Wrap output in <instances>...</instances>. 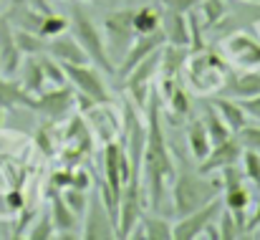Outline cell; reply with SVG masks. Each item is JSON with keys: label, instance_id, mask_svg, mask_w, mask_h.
Segmentation results:
<instances>
[{"label": "cell", "instance_id": "6da1fadb", "mask_svg": "<svg viewBox=\"0 0 260 240\" xmlns=\"http://www.w3.org/2000/svg\"><path fill=\"white\" fill-rule=\"evenodd\" d=\"M142 174H144V190L149 197V207L159 210L165 187L170 179H174V162L170 147H167V139H165V132H162L157 94H152L149 111H147V144L142 155Z\"/></svg>", "mask_w": 260, "mask_h": 240}, {"label": "cell", "instance_id": "7a4b0ae2", "mask_svg": "<svg viewBox=\"0 0 260 240\" xmlns=\"http://www.w3.org/2000/svg\"><path fill=\"white\" fill-rule=\"evenodd\" d=\"M217 190H222L220 179H207V174H200L184 167L172 179V213L177 218L194 213L197 207L212 202L220 195Z\"/></svg>", "mask_w": 260, "mask_h": 240}, {"label": "cell", "instance_id": "3957f363", "mask_svg": "<svg viewBox=\"0 0 260 240\" xmlns=\"http://www.w3.org/2000/svg\"><path fill=\"white\" fill-rule=\"evenodd\" d=\"M69 28L74 31V38L79 41V46L86 51L88 61H91L96 69H101L104 74L114 76V74H116V64H114V58L109 56V48H106V43H104L101 31L96 28V23L88 18V13L84 8H79V5L71 8Z\"/></svg>", "mask_w": 260, "mask_h": 240}, {"label": "cell", "instance_id": "277c9868", "mask_svg": "<svg viewBox=\"0 0 260 240\" xmlns=\"http://www.w3.org/2000/svg\"><path fill=\"white\" fill-rule=\"evenodd\" d=\"M187 69V79L189 86L197 94H210V91H220L222 83L228 79V66L215 56V53H202L197 51V56H192V61L184 66Z\"/></svg>", "mask_w": 260, "mask_h": 240}, {"label": "cell", "instance_id": "5b68a950", "mask_svg": "<svg viewBox=\"0 0 260 240\" xmlns=\"http://www.w3.org/2000/svg\"><path fill=\"white\" fill-rule=\"evenodd\" d=\"M61 66H63V71H66V81L76 88V94L86 96V99L101 104V106L114 104V99H111L106 83H104L99 69H96L93 64H61Z\"/></svg>", "mask_w": 260, "mask_h": 240}, {"label": "cell", "instance_id": "8992f818", "mask_svg": "<svg viewBox=\"0 0 260 240\" xmlns=\"http://www.w3.org/2000/svg\"><path fill=\"white\" fill-rule=\"evenodd\" d=\"M134 8H119L104 18V43L109 48V56L121 58L124 51L134 43Z\"/></svg>", "mask_w": 260, "mask_h": 240}, {"label": "cell", "instance_id": "52a82bcc", "mask_svg": "<svg viewBox=\"0 0 260 240\" xmlns=\"http://www.w3.org/2000/svg\"><path fill=\"white\" fill-rule=\"evenodd\" d=\"M142 195H144L142 172H132V177L124 182L121 197H119L116 238H129V233H132V230L137 228V223L142 220Z\"/></svg>", "mask_w": 260, "mask_h": 240}, {"label": "cell", "instance_id": "ba28073f", "mask_svg": "<svg viewBox=\"0 0 260 240\" xmlns=\"http://www.w3.org/2000/svg\"><path fill=\"white\" fill-rule=\"evenodd\" d=\"M220 213H222V200H220V197H215L212 202H207V205L197 207L194 213L182 215V218L172 225L174 240H194V238H200V235H205V230L217 220V215H220Z\"/></svg>", "mask_w": 260, "mask_h": 240}, {"label": "cell", "instance_id": "9c48e42d", "mask_svg": "<svg viewBox=\"0 0 260 240\" xmlns=\"http://www.w3.org/2000/svg\"><path fill=\"white\" fill-rule=\"evenodd\" d=\"M167 43V36H165V31H162V25L154 31V33H144V36H137L134 38V43L124 51V56L119 58V66H116V79H126L129 76V71L139 64V61H144L149 53H154V51H159L162 46Z\"/></svg>", "mask_w": 260, "mask_h": 240}, {"label": "cell", "instance_id": "30bf717a", "mask_svg": "<svg viewBox=\"0 0 260 240\" xmlns=\"http://www.w3.org/2000/svg\"><path fill=\"white\" fill-rule=\"evenodd\" d=\"M74 104H76V88H71L69 83H61L56 88H43L41 94H36L30 109L48 119H61L74 109Z\"/></svg>", "mask_w": 260, "mask_h": 240}, {"label": "cell", "instance_id": "8fae6325", "mask_svg": "<svg viewBox=\"0 0 260 240\" xmlns=\"http://www.w3.org/2000/svg\"><path fill=\"white\" fill-rule=\"evenodd\" d=\"M162 51V48H159ZM159 51H154V53H149L144 61H139L132 71H129V76H126V91L132 94V99L139 104V106H144L147 101H149V83L152 79L159 74Z\"/></svg>", "mask_w": 260, "mask_h": 240}, {"label": "cell", "instance_id": "7c38bea8", "mask_svg": "<svg viewBox=\"0 0 260 240\" xmlns=\"http://www.w3.org/2000/svg\"><path fill=\"white\" fill-rule=\"evenodd\" d=\"M81 238L86 240H111L116 238V223L106 213L101 197H88V207L84 213V233Z\"/></svg>", "mask_w": 260, "mask_h": 240}, {"label": "cell", "instance_id": "4fadbf2b", "mask_svg": "<svg viewBox=\"0 0 260 240\" xmlns=\"http://www.w3.org/2000/svg\"><path fill=\"white\" fill-rule=\"evenodd\" d=\"M228 58L240 69H258L260 71V41L250 33H233L225 41Z\"/></svg>", "mask_w": 260, "mask_h": 240}, {"label": "cell", "instance_id": "5bb4252c", "mask_svg": "<svg viewBox=\"0 0 260 240\" xmlns=\"http://www.w3.org/2000/svg\"><path fill=\"white\" fill-rule=\"evenodd\" d=\"M240 157H243V144H240L238 137H235V139L230 137V139H225V142H220V144H212L210 155L202 162H197V172L210 177V174L220 172V169L228 167V164H238Z\"/></svg>", "mask_w": 260, "mask_h": 240}, {"label": "cell", "instance_id": "9a60e30c", "mask_svg": "<svg viewBox=\"0 0 260 240\" xmlns=\"http://www.w3.org/2000/svg\"><path fill=\"white\" fill-rule=\"evenodd\" d=\"M20 48L15 43V28L8 15H0V74L13 76L20 69Z\"/></svg>", "mask_w": 260, "mask_h": 240}, {"label": "cell", "instance_id": "2e32d148", "mask_svg": "<svg viewBox=\"0 0 260 240\" xmlns=\"http://www.w3.org/2000/svg\"><path fill=\"white\" fill-rule=\"evenodd\" d=\"M56 61L61 64H91L86 56V51L79 46V41L74 36H56V38H48V51Z\"/></svg>", "mask_w": 260, "mask_h": 240}, {"label": "cell", "instance_id": "e0dca14e", "mask_svg": "<svg viewBox=\"0 0 260 240\" xmlns=\"http://www.w3.org/2000/svg\"><path fill=\"white\" fill-rule=\"evenodd\" d=\"M225 96L230 99H248V96H255L260 94V71L258 69H248L245 74L235 76V74H228V79L220 88Z\"/></svg>", "mask_w": 260, "mask_h": 240}, {"label": "cell", "instance_id": "ac0fdd59", "mask_svg": "<svg viewBox=\"0 0 260 240\" xmlns=\"http://www.w3.org/2000/svg\"><path fill=\"white\" fill-rule=\"evenodd\" d=\"M159 25H162L165 36H167V43H172V46H187V48H189V23H187V13L165 8Z\"/></svg>", "mask_w": 260, "mask_h": 240}, {"label": "cell", "instance_id": "d6986e66", "mask_svg": "<svg viewBox=\"0 0 260 240\" xmlns=\"http://www.w3.org/2000/svg\"><path fill=\"white\" fill-rule=\"evenodd\" d=\"M18 106L30 109L33 106V94L25 91L23 83L13 81L10 76H0V109L8 111V109H18Z\"/></svg>", "mask_w": 260, "mask_h": 240}, {"label": "cell", "instance_id": "ffe728a7", "mask_svg": "<svg viewBox=\"0 0 260 240\" xmlns=\"http://www.w3.org/2000/svg\"><path fill=\"white\" fill-rule=\"evenodd\" d=\"M187 46H172L165 43L159 51V76L162 79H177L179 69H184L187 64Z\"/></svg>", "mask_w": 260, "mask_h": 240}, {"label": "cell", "instance_id": "44dd1931", "mask_svg": "<svg viewBox=\"0 0 260 240\" xmlns=\"http://www.w3.org/2000/svg\"><path fill=\"white\" fill-rule=\"evenodd\" d=\"M51 220H53V228H56V238L58 235H63L66 230H74L76 228V220H79V215L63 202V197H61V192L56 190V192H51Z\"/></svg>", "mask_w": 260, "mask_h": 240}, {"label": "cell", "instance_id": "7402d4cb", "mask_svg": "<svg viewBox=\"0 0 260 240\" xmlns=\"http://www.w3.org/2000/svg\"><path fill=\"white\" fill-rule=\"evenodd\" d=\"M187 147H189V155L194 162H202L210 149H212V139L207 134V127L202 124V119H194L189 122V129H187Z\"/></svg>", "mask_w": 260, "mask_h": 240}, {"label": "cell", "instance_id": "603a6c76", "mask_svg": "<svg viewBox=\"0 0 260 240\" xmlns=\"http://www.w3.org/2000/svg\"><path fill=\"white\" fill-rule=\"evenodd\" d=\"M212 106L217 109V114L225 119V124L230 127V132H240L245 124H248V114L243 111V106L238 104V99H230V96H220L212 101Z\"/></svg>", "mask_w": 260, "mask_h": 240}, {"label": "cell", "instance_id": "cb8c5ba5", "mask_svg": "<svg viewBox=\"0 0 260 240\" xmlns=\"http://www.w3.org/2000/svg\"><path fill=\"white\" fill-rule=\"evenodd\" d=\"M23 69V88L25 91H30L33 96L36 94H41L43 88H46V74H43V66H41V58L38 56H25V64L20 66Z\"/></svg>", "mask_w": 260, "mask_h": 240}, {"label": "cell", "instance_id": "d4e9b609", "mask_svg": "<svg viewBox=\"0 0 260 240\" xmlns=\"http://www.w3.org/2000/svg\"><path fill=\"white\" fill-rule=\"evenodd\" d=\"M15 43L23 56H41L48 51V38H43L36 31H25V28H15Z\"/></svg>", "mask_w": 260, "mask_h": 240}, {"label": "cell", "instance_id": "484cf974", "mask_svg": "<svg viewBox=\"0 0 260 240\" xmlns=\"http://www.w3.org/2000/svg\"><path fill=\"white\" fill-rule=\"evenodd\" d=\"M162 23V10L154 8V5H142V8H134V31L137 36H144V33H154Z\"/></svg>", "mask_w": 260, "mask_h": 240}, {"label": "cell", "instance_id": "4316f807", "mask_svg": "<svg viewBox=\"0 0 260 240\" xmlns=\"http://www.w3.org/2000/svg\"><path fill=\"white\" fill-rule=\"evenodd\" d=\"M139 230H142V238L174 240L172 225H170L165 218H157V215H142V220H139Z\"/></svg>", "mask_w": 260, "mask_h": 240}, {"label": "cell", "instance_id": "83f0119b", "mask_svg": "<svg viewBox=\"0 0 260 240\" xmlns=\"http://www.w3.org/2000/svg\"><path fill=\"white\" fill-rule=\"evenodd\" d=\"M202 124L207 127V134H210V139H212V144H220V142H225V139H230V127L225 124V119L217 114V109L212 106V104H207V109H205V119H202Z\"/></svg>", "mask_w": 260, "mask_h": 240}, {"label": "cell", "instance_id": "f1b7e54d", "mask_svg": "<svg viewBox=\"0 0 260 240\" xmlns=\"http://www.w3.org/2000/svg\"><path fill=\"white\" fill-rule=\"evenodd\" d=\"M66 31H69V18L56 15L53 10H51V13H46V15L41 18L38 33H41L43 38H56V36H61V33H66Z\"/></svg>", "mask_w": 260, "mask_h": 240}, {"label": "cell", "instance_id": "f546056e", "mask_svg": "<svg viewBox=\"0 0 260 240\" xmlns=\"http://www.w3.org/2000/svg\"><path fill=\"white\" fill-rule=\"evenodd\" d=\"M222 205L233 213H248V205H250V192L240 185V187H233V190H225V197H222Z\"/></svg>", "mask_w": 260, "mask_h": 240}, {"label": "cell", "instance_id": "4dcf8cb0", "mask_svg": "<svg viewBox=\"0 0 260 240\" xmlns=\"http://www.w3.org/2000/svg\"><path fill=\"white\" fill-rule=\"evenodd\" d=\"M38 58H41V66H43V74H46V81H48V83H53V86L66 83V71H63L61 61H56L51 53H41Z\"/></svg>", "mask_w": 260, "mask_h": 240}, {"label": "cell", "instance_id": "1f68e13d", "mask_svg": "<svg viewBox=\"0 0 260 240\" xmlns=\"http://www.w3.org/2000/svg\"><path fill=\"white\" fill-rule=\"evenodd\" d=\"M61 197H63V202H66L79 218L86 213V207H88V192L86 190H79V187H63Z\"/></svg>", "mask_w": 260, "mask_h": 240}, {"label": "cell", "instance_id": "d6a6232c", "mask_svg": "<svg viewBox=\"0 0 260 240\" xmlns=\"http://www.w3.org/2000/svg\"><path fill=\"white\" fill-rule=\"evenodd\" d=\"M167 101H170V109L174 111V116H177V119H184V116L189 114V96H187V91H184L179 83H174L172 86V91H170Z\"/></svg>", "mask_w": 260, "mask_h": 240}, {"label": "cell", "instance_id": "836d02e7", "mask_svg": "<svg viewBox=\"0 0 260 240\" xmlns=\"http://www.w3.org/2000/svg\"><path fill=\"white\" fill-rule=\"evenodd\" d=\"M30 240H51L56 238V228H53V220H51V213H43L38 218V223L30 225V233H28Z\"/></svg>", "mask_w": 260, "mask_h": 240}, {"label": "cell", "instance_id": "e575fe53", "mask_svg": "<svg viewBox=\"0 0 260 240\" xmlns=\"http://www.w3.org/2000/svg\"><path fill=\"white\" fill-rule=\"evenodd\" d=\"M240 160H243V174L260 187V152H255V149H243V157Z\"/></svg>", "mask_w": 260, "mask_h": 240}, {"label": "cell", "instance_id": "d590c367", "mask_svg": "<svg viewBox=\"0 0 260 240\" xmlns=\"http://www.w3.org/2000/svg\"><path fill=\"white\" fill-rule=\"evenodd\" d=\"M217 179H220V187L222 190H233V187H240L243 185V172H238V164H228V167L220 169Z\"/></svg>", "mask_w": 260, "mask_h": 240}, {"label": "cell", "instance_id": "8d00e7d4", "mask_svg": "<svg viewBox=\"0 0 260 240\" xmlns=\"http://www.w3.org/2000/svg\"><path fill=\"white\" fill-rule=\"evenodd\" d=\"M202 13H205V23L207 25H215L217 20H222L225 15V3L222 0H202Z\"/></svg>", "mask_w": 260, "mask_h": 240}, {"label": "cell", "instance_id": "74e56055", "mask_svg": "<svg viewBox=\"0 0 260 240\" xmlns=\"http://www.w3.org/2000/svg\"><path fill=\"white\" fill-rule=\"evenodd\" d=\"M238 139H240L243 149H255V152H260V127L245 124V127L238 132Z\"/></svg>", "mask_w": 260, "mask_h": 240}, {"label": "cell", "instance_id": "f35d334b", "mask_svg": "<svg viewBox=\"0 0 260 240\" xmlns=\"http://www.w3.org/2000/svg\"><path fill=\"white\" fill-rule=\"evenodd\" d=\"M238 104L243 106V111H245L248 116H253V119H258L260 122V94L248 96V99H238Z\"/></svg>", "mask_w": 260, "mask_h": 240}, {"label": "cell", "instance_id": "ab89813d", "mask_svg": "<svg viewBox=\"0 0 260 240\" xmlns=\"http://www.w3.org/2000/svg\"><path fill=\"white\" fill-rule=\"evenodd\" d=\"M5 210H10V213H20L23 210V192L20 190H10L5 195Z\"/></svg>", "mask_w": 260, "mask_h": 240}, {"label": "cell", "instance_id": "60d3db41", "mask_svg": "<svg viewBox=\"0 0 260 240\" xmlns=\"http://www.w3.org/2000/svg\"><path fill=\"white\" fill-rule=\"evenodd\" d=\"M69 187H79V190H88L91 187V174L86 169H74V177H71V185Z\"/></svg>", "mask_w": 260, "mask_h": 240}, {"label": "cell", "instance_id": "b9f144b4", "mask_svg": "<svg viewBox=\"0 0 260 240\" xmlns=\"http://www.w3.org/2000/svg\"><path fill=\"white\" fill-rule=\"evenodd\" d=\"M197 3H202V0H162V5L165 8H172V10H182V13H189Z\"/></svg>", "mask_w": 260, "mask_h": 240}, {"label": "cell", "instance_id": "7bdbcfd3", "mask_svg": "<svg viewBox=\"0 0 260 240\" xmlns=\"http://www.w3.org/2000/svg\"><path fill=\"white\" fill-rule=\"evenodd\" d=\"M71 177H74V169H63V172L53 174V185H56V190L69 187V185H71Z\"/></svg>", "mask_w": 260, "mask_h": 240}, {"label": "cell", "instance_id": "ee69618b", "mask_svg": "<svg viewBox=\"0 0 260 240\" xmlns=\"http://www.w3.org/2000/svg\"><path fill=\"white\" fill-rule=\"evenodd\" d=\"M255 228H260V202H258V207H255V213L248 218V223H245V233H253Z\"/></svg>", "mask_w": 260, "mask_h": 240}, {"label": "cell", "instance_id": "f6af8a7d", "mask_svg": "<svg viewBox=\"0 0 260 240\" xmlns=\"http://www.w3.org/2000/svg\"><path fill=\"white\" fill-rule=\"evenodd\" d=\"M76 3H93V0H76Z\"/></svg>", "mask_w": 260, "mask_h": 240}, {"label": "cell", "instance_id": "bcb514c9", "mask_svg": "<svg viewBox=\"0 0 260 240\" xmlns=\"http://www.w3.org/2000/svg\"><path fill=\"white\" fill-rule=\"evenodd\" d=\"M248 3H260V0H248Z\"/></svg>", "mask_w": 260, "mask_h": 240}]
</instances>
